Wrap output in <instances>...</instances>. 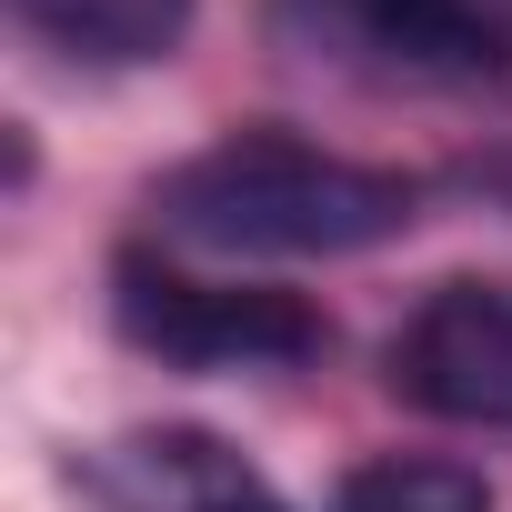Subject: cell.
<instances>
[{
  "label": "cell",
  "instance_id": "6da1fadb",
  "mask_svg": "<svg viewBox=\"0 0 512 512\" xmlns=\"http://www.w3.org/2000/svg\"><path fill=\"white\" fill-rule=\"evenodd\" d=\"M422 191L382 161L322 151L302 131H221L151 181V221L181 251L221 262H352L402 241Z\"/></svg>",
  "mask_w": 512,
  "mask_h": 512
},
{
  "label": "cell",
  "instance_id": "7a4b0ae2",
  "mask_svg": "<svg viewBox=\"0 0 512 512\" xmlns=\"http://www.w3.org/2000/svg\"><path fill=\"white\" fill-rule=\"evenodd\" d=\"M111 322L131 352L171 362V372H292L332 352V322L282 292V282H211L181 272L161 251H121L111 262Z\"/></svg>",
  "mask_w": 512,
  "mask_h": 512
},
{
  "label": "cell",
  "instance_id": "3957f363",
  "mask_svg": "<svg viewBox=\"0 0 512 512\" xmlns=\"http://www.w3.org/2000/svg\"><path fill=\"white\" fill-rule=\"evenodd\" d=\"M272 21L372 91H512V0H272Z\"/></svg>",
  "mask_w": 512,
  "mask_h": 512
},
{
  "label": "cell",
  "instance_id": "277c9868",
  "mask_svg": "<svg viewBox=\"0 0 512 512\" xmlns=\"http://www.w3.org/2000/svg\"><path fill=\"white\" fill-rule=\"evenodd\" d=\"M382 382L432 412V422H462V432H512V282H432L392 352H382Z\"/></svg>",
  "mask_w": 512,
  "mask_h": 512
},
{
  "label": "cell",
  "instance_id": "5b68a950",
  "mask_svg": "<svg viewBox=\"0 0 512 512\" xmlns=\"http://www.w3.org/2000/svg\"><path fill=\"white\" fill-rule=\"evenodd\" d=\"M11 21L81 71H151L191 41L201 0H11Z\"/></svg>",
  "mask_w": 512,
  "mask_h": 512
},
{
  "label": "cell",
  "instance_id": "8992f818",
  "mask_svg": "<svg viewBox=\"0 0 512 512\" xmlns=\"http://www.w3.org/2000/svg\"><path fill=\"white\" fill-rule=\"evenodd\" d=\"M101 482H111L131 512H221V502H241V492H262L251 462L221 452L211 432H131V442L101 462Z\"/></svg>",
  "mask_w": 512,
  "mask_h": 512
},
{
  "label": "cell",
  "instance_id": "52a82bcc",
  "mask_svg": "<svg viewBox=\"0 0 512 512\" xmlns=\"http://www.w3.org/2000/svg\"><path fill=\"white\" fill-rule=\"evenodd\" d=\"M332 512H492V482L452 452H372L342 472Z\"/></svg>",
  "mask_w": 512,
  "mask_h": 512
},
{
  "label": "cell",
  "instance_id": "ba28073f",
  "mask_svg": "<svg viewBox=\"0 0 512 512\" xmlns=\"http://www.w3.org/2000/svg\"><path fill=\"white\" fill-rule=\"evenodd\" d=\"M472 191H482V201H502V211H512V131H502V141H492V151H482V161H472Z\"/></svg>",
  "mask_w": 512,
  "mask_h": 512
},
{
  "label": "cell",
  "instance_id": "9c48e42d",
  "mask_svg": "<svg viewBox=\"0 0 512 512\" xmlns=\"http://www.w3.org/2000/svg\"><path fill=\"white\" fill-rule=\"evenodd\" d=\"M221 512H292L282 492H241V502H221Z\"/></svg>",
  "mask_w": 512,
  "mask_h": 512
}]
</instances>
